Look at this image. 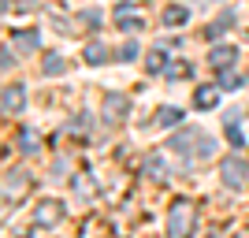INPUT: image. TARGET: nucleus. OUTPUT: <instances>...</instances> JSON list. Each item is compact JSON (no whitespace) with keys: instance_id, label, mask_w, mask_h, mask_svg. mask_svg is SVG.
<instances>
[{"instance_id":"2","label":"nucleus","mask_w":249,"mask_h":238,"mask_svg":"<svg viewBox=\"0 0 249 238\" xmlns=\"http://www.w3.org/2000/svg\"><path fill=\"white\" fill-rule=\"evenodd\" d=\"M231 60H234V49H216L212 52V63H219V67H227Z\"/></svg>"},{"instance_id":"3","label":"nucleus","mask_w":249,"mask_h":238,"mask_svg":"<svg viewBox=\"0 0 249 238\" xmlns=\"http://www.w3.org/2000/svg\"><path fill=\"white\" fill-rule=\"evenodd\" d=\"M227 183H231V186H238V183H242V164H238V160H231V164H227Z\"/></svg>"},{"instance_id":"1","label":"nucleus","mask_w":249,"mask_h":238,"mask_svg":"<svg viewBox=\"0 0 249 238\" xmlns=\"http://www.w3.org/2000/svg\"><path fill=\"white\" fill-rule=\"evenodd\" d=\"M4 108H8V112H11V108H22V93H19V86H11V90H8V97H4Z\"/></svg>"},{"instance_id":"6","label":"nucleus","mask_w":249,"mask_h":238,"mask_svg":"<svg viewBox=\"0 0 249 238\" xmlns=\"http://www.w3.org/2000/svg\"><path fill=\"white\" fill-rule=\"evenodd\" d=\"M182 19H186V11H182V8H171V11H167V22H182Z\"/></svg>"},{"instance_id":"4","label":"nucleus","mask_w":249,"mask_h":238,"mask_svg":"<svg viewBox=\"0 0 249 238\" xmlns=\"http://www.w3.org/2000/svg\"><path fill=\"white\" fill-rule=\"evenodd\" d=\"M86 56H89V63H104L108 49H101V45H89V52H86Z\"/></svg>"},{"instance_id":"5","label":"nucleus","mask_w":249,"mask_h":238,"mask_svg":"<svg viewBox=\"0 0 249 238\" xmlns=\"http://www.w3.org/2000/svg\"><path fill=\"white\" fill-rule=\"evenodd\" d=\"M160 123H167V127L178 123V112H175V108H164V112H160Z\"/></svg>"}]
</instances>
